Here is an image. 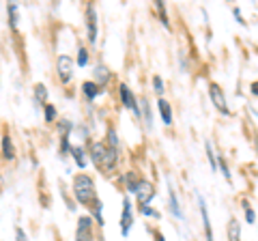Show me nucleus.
<instances>
[{"mask_svg":"<svg viewBox=\"0 0 258 241\" xmlns=\"http://www.w3.org/2000/svg\"><path fill=\"white\" fill-rule=\"evenodd\" d=\"M74 194L78 198V203L88 205L95 200V183L88 174H78L74 179Z\"/></svg>","mask_w":258,"mask_h":241,"instance_id":"obj_1","label":"nucleus"},{"mask_svg":"<svg viewBox=\"0 0 258 241\" xmlns=\"http://www.w3.org/2000/svg\"><path fill=\"white\" fill-rule=\"evenodd\" d=\"M93 162L97 166L110 170V168L116 164V151L114 149H106L103 144H95L93 147Z\"/></svg>","mask_w":258,"mask_h":241,"instance_id":"obj_2","label":"nucleus"},{"mask_svg":"<svg viewBox=\"0 0 258 241\" xmlns=\"http://www.w3.org/2000/svg\"><path fill=\"white\" fill-rule=\"evenodd\" d=\"M56 69H58V78L62 84H67L74 76V63H71L69 56H60L58 63H56Z\"/></svg>","mask_w":258,"mask_h":241,"instance_id":"obj_3","label":"nucleus"},{"mask_svg":"<svg viewBox=\"0 0 258 241\" xmlns=\"http://www.w3.org/2000/svg\"><path fill=\"white\" fill-rule=\"evenodd\" d=\"M209 95H211V101L215 103V108L222 112V114H228V106H226V99H224V93L217 84L209 86Z\"/></svg>","mask_w":258,"mask_h":241,"instance_id":"obj_4","label":"nucleus"},{"mask_svg":"<svg viewBox=\"0 0 258 241\" xmlns=\"http://www.w3.org/2000/svg\"><path fill=\"white\" fill-rule=\"evenodd\" d=\"M120 232L127 235L129 228H132V203H129V198L123 200V220H120Z\"/></svg>","mask_w":258,"mask_h":241,"instance_id":"obj_5","label":"nucleus"},{"mask_svg":"<svg viewBox=\"0 0 258 241\" xmlns=\"http://www.w3.org/2000/svg\"><path fill=\"white\" fill-rule=\"evenodd\" d=\"M120 97H123V103H125V106L129 108V110H134L136 112V114H138V103H136V97H134V93L132 91H129V88L125 86V84H120Z\"/></svg>","mask_w":258,"mask_h":241,"instance_id":"obj_6","label":"nucleus"},{"mask_svg":"<svg viewBox=\"0 0 258 241\" xmlns=\"http://www.w3.org/2000/svg\"><path fill=\"white\" fill-rule=\"evenodd\" d=\"M76 241H91V218H80Z\"/></svg>","mask_w":258,"mask_h":241,"instance_id":"obj_7","label":"nucleus"},{"mask_svg":"<svg viewBox=\"0 0 258 241\" xmlns=\"http://www.w3.org/2000/svg\"><path fill=\"white\" fill-rule=\"evenodd\" d=\"M88 41L95 43L97 41V15H95V9L88 7Z\"/></svg>","mask_w":258,"mask_h":241,"instance_id":"obj_8","label":"nucleus"},{"mask_svg":"<svg viewBox=\"0 0 258 241\" xmlns=\"http://www.w3.org/2000/svg\"><path fill=\"white\" fill-rule=\"evenodd\" d=\"M159 114H161V118H164V123L166 125H170L172 123V110H170V103H168L166 99H159Z\"/></svg>","mask_w":258,"mask_h":241,"instance_id":"obj_9","label":"nucleus"},{"mask_svg":"<svg viewBox=\"0 0 258 241\" xmlns=\"http://www.w3.org/2000/svg\"><path fill=\"white\" fill-rule=\"evenodd\" d=\"M136 194H138L140 196V200H142V203H144V200H149L151 196H153V188H151V183H138V186H136Z\"/></svg>","mask_w":258,"mask_h":241,"instance_id":"obj_10","label":"nucleus"},{"mask_svg":"<svg viewBox=\"0 0 258 241\" xmlns=\"http://www.w3.org/2000/svg\"><path fill=\"white\" fill-rule=\"evenodd\" d=\"M198 203H200V213H203V220H205L207 239H209V241H213V235H211V222H209V213H207V205H205V200H203V198H198Z\"/></svg>","mask_w":258,"mask_h":241,"instance_id":"obj_11","label":"nucleus"},{"mask_svg":"<svg viewBox=\"0 0 258 241\" xmlns=\"http://www.w3.org/2000/svg\"><path fill=\"white\" fill-rule=\"evenodd\" d=\"M3 153H5V157H7V159H13V157H15L13 142H11L9 136H5V138H3Z\"/></svg>","mask_w":258,"mask_h":241,"instance_id":"obj_12","label":"nucleus"},{"mask_svg":"<svg viewBox=\"0 0 258 241\" xmlns=\"http://www.w3.org/2000/svg\"><path fill=\"white\" fill-rule=\"evenodd\" d=\"M84 93H86V97L88 99H95L97 95H99V86H97V82H84Z\"/></svg>","mask_w":258,"mask_h":241,"instance_id":"obj_13","label":"nucleus"},{"mask_svg":"<svg viewBox=\"0 0 258 241\" xmlns=\"http://www.w3.org/2000/svg\"><path fill=\"white\" fill-rule=\"evenodd\" d=\"M228 237H230V241H239V224L232 220L230 222V228H228Z\"/></svg>","mask_w":258,"mask_h":241,"instance_id":"obj_14","label":"nucleus"},{"mask_svg":"<svg viewBox=\"0 0 258 241\" xmlns=\"http://www.w3.org/2000/svg\"><path fill=\"white\" fill-rule=\"evenodd\" d=\"M35 95H37V99H39V101H45V99H47L45 86H43V84H37V86H35Z\"/></svg>","mask_w":258,"mask_h":241,"instance_id":"obj_15","label":"nucleus"},{"mask_svg":"<svg viewBox=\"0 0 258 241\" xmlns=\"http://www.w3.org/2000/svg\"><path fill=\"white\" fill-rule=\"evenodd\" d=\"M74 157H76V162H78V166L82 168L86 162H84V153H82V149H74Z\"/></svg>","mask_w":258,"mask_h":241,"instance_id":"obj_16","label":"nucleus"},{"mask_svg":"<svg viewBox=\"0 0 258 241\" xmlns=\"http://www.w3.org/2000/svg\"><path fill=\"white\" fill-rule=\"evenodd\" d=\"M207 155H209V162H211V168H213V170H217V162H215V155H213L211 144H207Z\"/></svg>","mask_w":258,"mask_h":241,"instance_id":"obj_17","label":"nucleus"},{"mask_svg":"<svg viewBox=\"0 0 258 241\" xmlns=\"http://www.w3.org/2000/svg\"><path fill=\"white\" fill-rule=\"evenodd\" d=\"M153 86H155V93H164V82H161V78L159 76H155V78H153Z\"/></svg>","mask_w":258,"mask_h":241,"instance_id":"obj_18","label":"nucleus"},{"mask_svg":"<svg viewBox=\"0 0 258 241\" xmlns=\"http://www.w3.org/2000/svg\"><path fill=\"white\" fill-rule=\"evenodd\" d=\"M245 220L249 222V224H254V209L252 207H249V203H245Z\"/></svg>","mask_w":258,"mask_h":241,"instance_id":"obj_19","label":"nucleus"},{"mask_svg":"<svg viewBox=\"0 0 258 241\" xmlns=\"http://www.w3.org/2000/svg\"><path fill=\"white\" fill-rule=\"evenodd\" d=\"M54 118H56V110L52 106H45V120H47V123H52Z\"/></svg>","mask_w":258,"mask_h":241,"instance_id":"obj_20","label":"nucleus"},{"mask_svg":"<svg viewBox=\"0 0 258 241\" xmlns=\"http://www.w3.org/2000/svg\"><path fill=\"white\" fill-rule=\"evenodd\" d=\"M170 205H172V213H174V215H181V211H179V203H176L174 192H170Z\"/></svg>","mask_w":258,"mask_h":241,"instance_id":"obj_21","label":"nucleus"},{"mask_svg":"<svg viewBox=\"0 0 258 241\" xmlns=\"http://www.w3.org/2000/svg\"><path fill=\"white\" fill-rule=\"evenodd\" d=\"M95 215H97V222L103 224V220H101V203H99V200H95Z\"/></svg>","mask_w":258,"mask_h":241,"instance_id":"obj_22","label":"nucleus"},{"mask_svg":"<svg viewBox=\"0 0 258 241\" xmlns=\"http://www.w3.org/2000/svg\"><path fill=\"white\" fill-rule=\"evenodd\" d=\"M97 76H99L101 82H106V80H108V69L106 67H99V69H97Z\"/></svg>","mask_w":258,"mask_h":241,"instance_id":"obj_23","label":"nucleus"},{"mask_svg":"<svg viewBox=\"0 0 258 241\" xmlns=\"http://www.w3.org/2000/svg\"><path fill=\"white\" fill-rule=\"evenodd\" d=\"M86 61H88V58H86V50H80V58H78V65H80V67H84V65H86Z\"/></svg>","mask_w":258,"mask_h":241,"instance_id":"obj_24","label":"nucleus"},{"mask_svg":"<svg viewBox=\"0 0 258 241\" xmlns=\"http://www.w3.org/2000/svg\"><path fill=\"white\" fill-rule=\"evenodd\" d=\"M142 106H144V116H147V123L151 125V112H149V103H147V101H142Z\"/></svg>","mask_w":258,"mask_h":241,"instance_id":"obj_25","label":"nucleus"},{"mask_svg":"<svg viewBox=\"0 0 258 241\" xmlns=\"http://www.w3.org/2000/svg\"><path fill=\"white\" fill-rule=\"evenodd\" d=\"M220 166H222V170H224V176L226 179H230V172H228V166H226L224 159H220Z\"/></svg>","mask_w":258,"mask_h":241,"instance_id":"obj_26","label":"nucleus"},{"mask_svg":"<svg viewBox=\"0 0 258 241\" xmlns=\"http://www.w3.org/2000/svg\"><path fill=\"white\" fill-rule=\"evenodd\" d=\"M15 237H18V241H28V239H26V235H24V230H22V228L15 230Z\"/></svg>","mask_w":258,"mask_h":241,"instance_id":"obj_27","label":"nucleus"},{"mask_svg":"<svg viewBox=\"0 0 258 241\" xmlns=\"http://www.w3.org/2000/svg\"><path fill=\"white\" fill-rule=\"evenodd\" d=\"M108 138H110V144H112V147H116V134L112 132V130H110V134H108Z\"/></svg>","mask_w":258,"mask_h":241,"instance_id":"obj_28","label":"nucleus"},{"mask_svg":"<svg viewBox=\"0 0 258 241\" xmlns=\"http://www.w3.org/2000/svg\"><path fill=\"white\" fill-rule=\"evenodd\" d=\"M142 213H144V215H153V209H151L149 205H142Z\"/></svg>","mask_w":258,"mask_h":241,"instance_id":"obj_29","label":"nucleus"},{"mask_svg":"<svg viewBox=\"0 0 258 241\" xmlns=\"http://www.w3.org/2000/svg\"><path fill=\"white\" fill-rule=\"evenodd\" d=\"M157 241H164V237H159V235H157Z\"/></svg>","mask_w":258,"mask_h":241,"instance_id":"obj_30","label":"nucleus"}]
</instances>
